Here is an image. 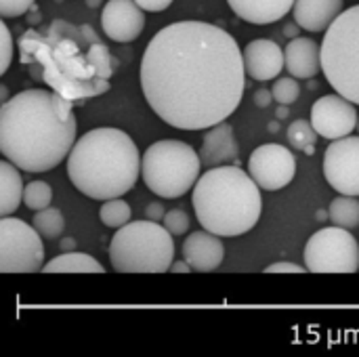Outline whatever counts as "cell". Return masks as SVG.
I'll return each mask as SVG.
<instances>
[{
    "mask_svg": "<svg viewBox=\"0 0 359 357\" xmlns=\"http://www.w3.org/2000/svg\"><path fill=\"white\" fill-rule=\"evenodd\" d=\"M322 72L339 95L359 105V4L343 11L326 29Z\"/></svg>",
    "mask_w": 359,
    "mask_h": 357,
    "instance_id": "cell-7",
    "label": "cell"
},
{
    "mask_svg": "<svg viewBox=\"0 0 359 357\" xmlns=\"http://www.w3.org/2000/svg\"><path fill=\"white\" fill-rule=\"evenodd\" d=\"M305 271H307V267L297 265V263H286V261L265 267V274H305Z\"/></svg>",
    "mask_w": 359,
    "mask_h": 357,
    "instance_id": "cell-31",
    "label": "cell"
},
{
    "mask_svg": "<svg viewBox=\"0 0 359 357\" xmlns=\"http://www.w3.org/2000/svg\"><path fill=\"white\" fill-rule=\"evenodd\" d=\"M141 173L135 141L120 128L84 133L67 156V177L90 200H111L128 194Z\"/></svg>",
    "mask_w": 359,
    "mask_h": 357,
    "instance_id": "cell-3",
    "label": "cell"
},
{
    "mask_svg": "<svg viewBox=\"0 0 359 357\" xmlns=\"http://www.w3.org/2000/svg\"><path fill=\"white\" fill-rule=\"evenodd\" d=\"M324 177L332 189L359 198V137H343L324 154Z\"/></svg>",
    "mask_w": 359,
    "mask_h": 357,
    "instance_id": "cell-11",
    "label": "cell"
},
{
    "mask_svg": "<svg viewBox=\"0 0 359 357\" xmlns=\"http://www.w3.org/2000/svg\"><path fill=\"white\" fill-rule=\"evenodd\" d=\"M44 267V246L40 231L15 217L0 221V271L34 274Z\"/></svg>",
    "mask_w": 359,
    "mask_h": 357,
    "instance_id": "cell-9",
    "label": "cell"
},
{
    "mask_svg": "<svg viewBox=\"0 0 359 357\" xmlns=\"http://www.w3.org/2000/svg\"><path fill=\"white\" fill-rule=\"evenodd\" d=\"M36 0H0V15L4 19H13V17H21L23 13H27L32 8Z\"/></svg>",
    "mask_w": 359,
    "mask_h": 357,
    "instance_id": "cell-29",
    "label": "cell"
},
{
    "mask_svg": "<svg viewBox=\"0 0 359 357\" xmlns=\"http://www.w3.org/2000/svg\"><path fill=\"white\" fill-rule=\"evenodd\" d=\"M34 227L40 231L42 238L55 240L65 229L63 213L59 208H50V206L48 208H42V210H36V215H34Z\"/></svg>",
    "mask_w": 359,
    "mask_h": 357,
    "instance_id": "cell-25",
    "label": "cell"
},
{
    "mask_svg": "<svg viewBox=\"0 0 359 357\" xmlns=\"http://www.w3.org/2000/svg\"><path fill=\"white\" fill-rule=\"evenodd\" d=\"M170 271H175V274H187V271H191V267H189V263L187 261H183V263H172V267H170Z\"/></svg>",
    "mask_w": 359,
    "mask_h": 357,
    "instance_id": "cell-35",
    "label": "cell"
},
{
    "mask_svg": "<svg viewBox=\"0 0 359 357\" xmlns=\"http://www.w3.org/2000/svg\"><path fill=\"white\" fill-rule=\"evenodd\" d=\"M271 99H273V93H269L267 88H259V90L255 93V103H257L259 107H269Z\"/></svg>",
    "mask_w": 359,
    "mask_h": 357,
    "instance_id": "cell-34",
    "label": "cell"
},
{
    "mask_svg": "<svg viewBox=\"0 0 359 357\" xmlns=\"http://www.w3.org/2000/svg\"><path fill=\"white\" fill-rule=\"evenodd\" d=\"M246 86L244 53L236 38L206 21L162 27L141 59V88L170 126L204 130L225 122Z\"/></svg>",
    "mask_w": 359,
    "mask_h": 357,
    "instance_id": "cell-1",
    "label": "cell"
},
{
    "mask_svg": "<svg viewBox=\"0 0 359 357\" xmlns=\"http://www.w3.org/2000/svg\"><path fill=\"white\" fill-rule=\"evenodd\" d=\"M343 13V0H294L292 15L307 32H326Z\"/></svg>",
    "mask_w": 359,
    "mask_h": 357,
    "instance_id": "cell-18",
    "label": "cell"
},
{
    "mask_svg": "<svg viewBox=\"0 0 359 357\" xmlns=\"http://www.w3.org/2000/svg\"><path fill=\"white\" fill-rule=\"evenodd\" d=\"M44 274H105L103 265L84 252H65L42 267Z\"/></svg>",
    "mask_w": 359,
    "mask_h": 357,
    "instance_id": "cell-21",
    "label": "cell"
},
{
    "mask_svg": "<svg viewBox=\"0 0 359 357\" xmlns=\"http://www.w3.org/2000/svg\"><path fill=\"white\" fill-rule=\"evenodd\" d=\"M164 227L172 234V236H183L185 231H189V215L183 208H172L164 215Z\"/></svg>",
    "mask_w": 359,
    "mask_h": 357,
    "instance_id": "cell-28",
    "label": "cell"
},
{
    "mask_svg": "<svg viewBox=\"0 0 359 357\" xmlns=\"http://www.w3.org/2000/svg\"><path fill=\"white\" fill-rule=\"evenodd\" d=\"M288 141L292 147L305 151L307 156H313L316 154V141H318V130L313 128L311 122L307 120H294L290 126H288Z\"/></svg>",
    "mask_w": 359,
    "mask_h": 357,
    "instance_id": "cell-23",
    "label": "cell"
},
{
    "mask_svg": "<svg viewBox=\"0 0 359 357\" xmlns=\"http://www.w3.org/2000/svg\"><path fill=\"white\" fill-rule=\"evenodd\" d=\"M194 210L202 229L221 238H236L250 231L263 210L261 187L250 173L238 166H215L194 187Z\"/></svg>",
    "mask_w": 359,
    "mask_h": 357,
    "instance_id": "cell-4",
    "label": "cell"
},
{
    "mask_svg": "<svg viewBox=\"0 0 359 357\" xmlns=\"http://www.w3.org/2000/svg\"><path fill=\"white\" fill-rule=\"evenodd\" d=\"M76 143V118L67 99L27 88L0 107V151L25 173L59 166Z\"/></svg>",
    "mask_w": 359,
    "mask_h": 357,
    "instance_id": "cell-2",
    "label": "cell"
},
{
    "mask_svg": "<svg viewBox=\"0 0 359 357\" xmlns=\"http://www.w3.org/2000/svg\"><path fill=\"white\" fill-rule=\"evenodd\" d=\"M271 93H273V99H276L280 105H290V103H294V101L299 99L301 86H299V82H297L294 76H292V78H278V80L273 82Z\"/></svg>",
    "mask_w": 359,
    "mask_h": 357,
    "instance_id": "cell-27",
    "label": "cell"
},
{
    "mask_svg": "<svg viewBox=\"0 0 359 357\" xmlns=\"http://www.w3.org/2000/svg\"><path fill=\"white\" fill-rule=\"evenodd\" d=\"M88 4H90V6H97V4H99V0H88Z\"/></svg>",
    "mask_w": 359,
    "mask_h": 357,
    "instance_id": "cell-39",
    "label": "cell"
},
{
    "mask_svg": "<svg viewBox=\"0 0 359 357\" xmlns=\"http://www.w3.org/2000/svg\"><path fill=\"white\" fill-rule=\"evenodd\" d=\"M297 25H299L297 21H294V23H290V25H286V27H284V34H286V36L297 38Z\"/></svg>",
    "mask_w": 359,
    "mask_h": 357,
    "instance_id": "cell-36",
    "label": "cell"
},
{
    "mask_svg": "<svg viewBox=\"0 0 359 357\" xmlns=\"http://www.w3.org/2000/svg\"><path fill=\"white\" fill-rule=\"evenodd\" d=\"M305 267L311 274H355L359 269L358 240L339 225L316 231L305 246Z\"/></svg>",
    "mask_w": 359,
    "mask_h": 357,
    "instance_id": "cell-8",
    "label": "cell"
},
{
    "mask_svg": "<svg viewBox=\"0 0 359 357\" xmlns=\"http://www.w3.org/2000/svg\"><path fill=\"white\" fill-rule=\"evenodd\" d=\"M358 130H359V118H358Z\"/></svg>",
    "mask_w": 359,
    "mask_h": 357,
    "instance_id": "cell-40",
    "label": "cell"
},
{
    "mask_svg": "<svg viewBox=\"0 0 359 357\" xmlns=\"http://www.w3.org/2000/svg\"><path fill=\"white\" fill-rule=\"evenodd\" d=\"M328 219L332 225L345 227V229H355L359 225V200L358 196H345L334 198L328 208Z\"/></svg>",
    "mask_w": 359,
    "mask_h": 357,
    "instance_id": "cell-22",
    "label": "cell"
},
{
    "mask_svg": "<svg viewBox=\"0 0 359 357\" xmlns=\"http://www.w3.org/2000/svg\"><path fill=\"white\" fill-rule=\"evenodd\" d=\"M172 259V234L149 219L126 223L109 242V261L120 274H166Z\"/></svg>",
    "mask_w": 359,
    "mask_h": 357,
    "instance_id": "cell-5",
    "label": "cell"
},
{
    "mask_svg": "<svg viewBox=\"0 0 359 357\" xmlns=\"http://www.w3.org/2000/svg\"><path fill=\"white\" fill-rule=\"evenodd\" d=\"M286 116H288V105H282V107L278 109V118H280V120H284Z\"/></svg>",
    "mask_w": 359,
    "mask_h": 357,
    "instance_id": "cell-37",
    "label": "cell"
},
{
    "mask_svg": "<svg viewBox=\"0 0 359 357\" xmlns=\"http://www.w3.org/2000/svg\"><path fill=\"white\" fill-rule=\"evenodd\" d=\"M238 154H240V147H238V139L233 135L231 124L219 122L206 130L202 139V147H200V158L204 166L215 168V166L231 164L238 160Z\"/></svg>",
    "mask_w": 359,
    "mask_h": 357,
    "instance_id": "cell-16",
    "label": "cell"
},
{
    "mask_svg": "<svg viewBox=\"0 0 359 357\" xmlns=\"http://www.w3.org/2000/svg\"><path fill=\"white\" fill-rule=\"evenodd\" d=\"M164 215H166V210H164V206H162L160 202H151V204H147V208H145V217H147L149 221L160 223V221H164Z\"/></svg>",
    "mask_w": 359,
    "mask_h": 357,
    "instance_id": "cell-33",
    "label": "cell"
},
{
    "mask_svg": "<svg viewBox=\"0 0 359 357\" xmlns=\"http://www.w3.org/2000/svg\"><path fill=\"white\" fill-rule=\"evenodd\" d=\"M130 206L122 200V198H111V200H103L101 208H99V219L103 225L111 227V229H120L126 223H130Z\"/></svg>",
    "mask_w": 359,
    "mask_h": 357,
    "instance_id": "cell-24",
    "label": "cell"
},
{
    "mask_svg": "<svg viewBox=\"0 0 359 357\" xmlns=\"http://www.w3.org/2000/svg\"><path fill=\"white\" fill-rule=\"evenodd\" d=\"M13 162H0V215L11 217L23 202V179Z\"/></svg>",
    "mask_w": 359,
    "mask_h": 357,
    "instance_id": "cell-20",
    "label": "cell"
},
{
    "mask_svg": "<svg viewBox=\"0 0 359 357\" xmlns=\"http://www.w3.org/2000/svg\"><path fill=\"white\" fill-rule=\"evenodd\" d=\"M202 170L200 154L177 139H164L149 145L141 158V177L147 189L160 198H181L196 187Z\"/></svg>",
    "mask_w": 359,
    "mask_h": 357,
    "instance_id": "cell-6",
    "label": "cell"
},
{
    "mask_svg": "<svg viewBox=\"0 0 359 357\" xmlns=\"http://www.w3.org/2000/svg\"><path fill=\"white\" fill-rule=\"evenodd\" d=\"M231 11L255 25L276 23L292 11L294 0H227Z\"/></svg>",
    "mask_w": 359,
    "mask_h": 357,
    "instance_id": "cell-19",
    "label": "cell"
},
{
    "mask_svg": "<svg viewBox=\"0 0 359 357\" xmlns=\"http://www.w3.org/2000/svg\"><path fill=\"white\" fill-rule=\"evenodd\" d=\"M50 200H53V189L48 183L44 181H32L25 185L23 189V204L29 208V210H42V208H48L50 206Z\"/></svg>",
    "mask_w": 359,
    "mask_h": 357,
    "instance_id": "cell-26",
    "label": "cell"
},
{
    "mask_svg": "<svg viewBox=\"0 0 359 357\" xmlns=\"http://www.w3.org/2000/svg\"><path fill=\"white\" fill-rule=\"evenodd\" d=\"M225 257V246L221 242V236L204 229V231H191L183 242V259L189 263L191 271L208 274L221 267Z\"/></svg>",
    "mask_w": 359,
    "mask_h": 357,
    "instance_id": "cell-15",
    "label": "cell"
},
{
    "mask_svg": "<svg viewBox=\"0 0 359 357\" xmlns=\"http://www.w3.org/2000/svg\"><path fill=\"white\" fill-rule=\"evenodd\" d=\"M72 246H74V242H67V240L61 244V248H65V250H67V248H72Z\"/></svg>",
    "mask_w": 359,
    "mask_h": 357,
    "instance_id": "cell-38",
    "label": "cell"
},
{
    "mask_svg": "<svg viewBox=\"0 0 359 357\" xmlns=\"http://www.w3.org/2000/svg\"><path fill=\"white\" fill-rule=\"evenodd\" d=\"M311 124L324 139L337 141L349 137L358 128L355 103L339 93L324 95L311 107Z\"/></svg>",
    "mask_w": 359,
    "mask_h": 357,
    "instance_id": "cell-12",
    "label": "cell"
},
{
    "mask_svg": "<svg viewBox=\"0 0 359 357\" xmlns=\"http://www.w3.org/2000/svg\"><path fill=\"white\" fill-rule=\"evenodd\" d=\"M284 55H286V69L294 78L309 80L322 67V46L311 38H303V36L292 38L286 44Z\"/></svg>",
    "mask_w": 359,
    "mask_h": 357,
    "instance_id": "cell-17",
    "label": "cell"
},
{
    "mask_svg": "<svg viewBox=\"0 0 359 357\" xmlns=\"http://www.w3.org/2000/svg\"><path fill=\"white\" fill-rule=\"evenodd\" d=\"M248 173L261 189L278 191L292 183L297 175V160L288 147L280 143H265L250 154Z\"/></svg>",
    "mask_w": 359,
    "mask_h": 357,
    "instance_id": "cell-10",
    "label": "cell"
},
{
    "mask_svg": "<svg viewBox=\"0 0 359 357\" xmlns=\"http://www.w3.org/2000/svg\"><path fill=\"white\" fill-rule=\"evenodd\" d=\"M0 38H2V61H0V74H4L11 67L13 61V38L4 21H0Z\"/></svg>",
    "mask_w": 359,
    "mask_h": 357,
    "instance_id": "cell-30",
    "label": "cell"
},
{
    "mask_svg": "<svg viewBox=\"0 0 359 357\" xmlns=\"http://www.w3.org/2000/svg\"><path fill=\"white\" fill-rule=\"evenodd\" d=\"M101 27L116 42L137 40L145 27V11L135 0H107L101 11Z\"/></svg>",
    "mask_w": 359,
    "mask_h": 357,
    "instance_id": "cell-13",
    "label": "cell"
},
{
    "mask_svg": "<svg viewBox=\"0 0 359 357\" xmlns=\"http://www.w3.org/2000/svg\"><path fill=\"white\" fill-rule=\"evenodd\" d=\"M242 53H244L246 74L259 82L276 80L286 65V55L280 48V44H276L273 40H267V38L248 42Z\"/></svg>",
    "mask_w": 359,
    "mask_h": 357,
    "instance_id": "cell-14",
    "label": "cell"
},
{
    "mask_svg": "<svg viewBox=\"0 0 359 357\" xmlns=\"http://www.w3.org/2000/svg\"><path fill=\"white\" fill-rule=\"evenodd\" d=\"M143 11H149V13H160L164 8H168L172 4V0H135Z\"/></svg>",
    "mask_w": 359,
    "mask_h": 357,
    "instance_id": "cell-32",
    "label": "cell"
}]
</instances>
